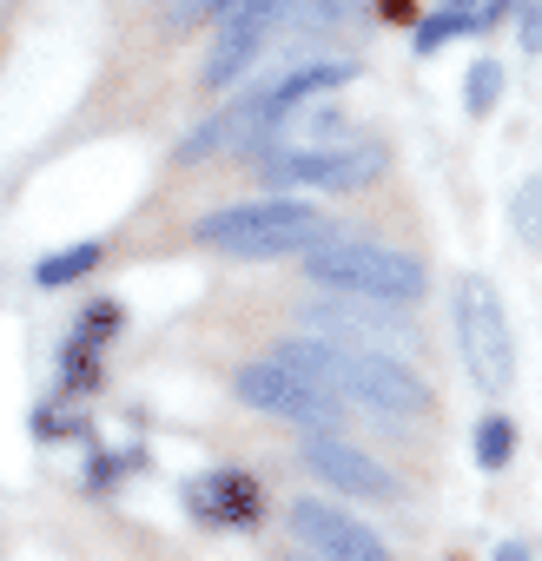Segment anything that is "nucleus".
<instances>
[{
  "label": "nucleus",
  "mask_w": 542,
  "mask_h": 561,
  "mask_svg": "<svg viewBox=\"0 0 542 561\" xmlns=\"http://www.w3.org/2000/svg\"><path fill=\"white\" fill-rule=\"evenodd\" d=\"M318 238H331V218L318 205H298V198H279L271 192L264 205H225V211H205L199 218V244L225 251V257H305Z\"/></svg>",
  "instance_id": "f03ea898"
},
{
  "label": "nucleus",
  "mask_w": 542,
  "mask_h": 561,
  "mask_svg": "<svg viewBox=\"0 0 542 561\" xmlns=\"http://www.w3.org/2000/svg\"><path fill=\"white\" fill-rule=\"evenodd\" d=\"M100 264V244L87 238V244H67V251H47L41 264H34V285L41 291H60V285H74V277H87Z\"/></svg>",
  "instance_id": "4468645a"
},
{
  "label": "nucleus",
  "mask_w": 542,
  "mask_h": 561,
  "mask_svg": "<svg viewBox=\"0 0 542 561\" xmlns=\"http://www.w3.org/2000/svg\"><path fill=\"white\" fill-rule=\"evenodd\" d=\"M509 456H516V423L509 416H483L476 423V462L483 469H503Z\"/></svg>",
  "instance_id": "2eb2a0df"
},
{
  "label": "nucleus",
  "mask_w": 542,
  "mask_h": 561,
  "mask_svg": "<svg viewBox=\"0 0 542 561\" xmlns=\"http://www.w3.org/2000/svg\"><path fill=\"white\" fill-rule=\"evenodd\" d=\"M522 54H542V0H522Z\"/></svg>",
  "instance_id": "6ab92c4d"
},
{
  "label": "nucleus",
  "mask_w": 542,
  "mask_h": 561,
  "mask_svg": "<svg viewBox=\"0 0 542 561\" xmlns=\"http://www.w3.org/2000/svg\"><path fill=\"white\" fill-rule=\"evenodd\" d=\"M271 364H285V370H298L305 383L345 397V364H351V351L331 344V337H285L279 351H271Z\"/></svg>",
  "instance_id": "9b49d317"
},
{
  "label": "nucleus",
  "mask_w": 542,
  "mask_h": 561,
  "mask_svg": "<svg viewBox=\"0 0 542 561\" xmlns=\"http://www.w3.org/2000/svg\"><path fill=\"white\" fill-rule=\"evenodd\" d=\"M404 305H371V311H351V298L345 305H312L305 311V324H318V331H358V337H391V344H410V318H397Z\"/></svg>",
  "instance_id": "f8f14e48"
},
{
  "label": "nucleus",
  "mask_w": 542,
  "mask_h": 561,
  "mask_svg": "<svg viewBox=\"0 0 542 561\" xmlns=\"http://www.w3.org/2000/svg\"><path fill=\"white\" fill-rule=\"evenodd\" d=\"M509 218H516V238H522L529 251H542V179H529V185L516 192Z\"/></svg>",
  "instance_id": "f3484780"
},
{
  "label": "nucleus",
  "mask_w": 542,
  "mask_h": 561,
  "mask_svg": "<svg viewBox=\"0 0 542 561\" xmlns=\"http://www.w3.org/2000/svg\"><path fill=\"white\" fill-rule=\"evenodd\" d=\"M489 561H535V554H529V541H496Z\"/></svg>",
  "instance_id": "412c9836"
},
{
  "label": "nucleus",
  "mask_w": 542,
  "mask_h": 561,
  "mask_svg": "<svg viewBox=\"0 0 542 561\" xmlns=\"http://www.w3.org/2000/svg\"><path fill=\"white\" fill-rule=\"evenodd\" d=\"M456 344H463V364L483 390H509L516 383V331L503 318V298L483 271H463L456 277Z\"/></svg>",
  "instance_id": "7ed1b4c3"
},
{
  "label": "nucleus",
  "mask_w": 542,
  "mask_h": 561,
  "mask_svg": "<svg viewBox=\"0 0 542 561\" xmlns=\"http://www.w3.org/2000/svg\"><path fill=\"white\" fill-rule=\"evenodd\" d=\"M292 535H298L318 561H391L384 535H377L371 522L345 515V508H338V502H325V495L292 502Z\"/></svg>",
  "instance_id": "6e6552de"
},
{
  "label": "nucleus",
  "mask_w": 542,
  "mask_h": 561,
  "mask_svg": "<svg viewBox=\"0 0 542 561\" xmlns=\"http://www.w3.org/2000/svg\"><path fill=\"white\" fill-rule=\"evenodd\" d=\"M232 397H238L245 410L285 416V423H305V430H338V410H345V397L305 383V377L285 370V364H245V370L232 377Z\"/></svg>",
  "instance_id": "39448f33"
},
{
  "label": "nucleus",
  "mask_w": 542,
  "mask_h": 561,
  "mask_svg": "<svg viewBox=\"0 0 542 561\" xmlns=\"http://www.w3.org/2000/svg\"><path fill=\"white\" fill-rule=\"evenodd\" d=\"M305 271H312V285L358 298V305H417L430 291V271L410 251H391L371 238H338V231L305 251Z\"/></svg>",
  "instance_id": "f257e3e1"
},
{
  "label": "nucleus",
  "mask_w": 542,
  "mask_h": 561,
  "mask_svg": "<svg viewBox=\"0 0 542 561\" xmlns=\"http://www.w3.org/2000/svg\"><path fill=\"white\" fill-rule=\"evenodd\" d=\"M384 172V146L358 139V146H271L258 179L271 192H292V185H312V192H358Z\"/></svg>",
  "instance_id": "20e7f679"
},
{
  "label": "nucleus",
  "mask_w": 542,
  "mask_h": 561,
  "mask_svg": "<svg viewBox=\"0 0 542 561\" xmlns=\"http://www.w3.org/2000/svg\"><path fill=\"white\" fill-rule=\"evenodd\" d=\"M345 397L351 403H364L371 416H391V423H417V416H430V383L410 370V364H397V357H384V351H351V364H345Z\"/></svg>",
  "instance_id": "423d86ee"
},
{
  "label": "nucleus",
  "mask_w": 542,
  "mask_h": 561,
  "mask_svg": "<svg viewBox=\"0 0 542 561\" xmlns=\"http://www.w3.org/2000/svg\"><path fill=\"white\" fill-rule=\"evenodd\" d=\"M351 8H364V0H312V8L298 14V27L318 34V27H351V21H364V14H351Z\"/></svg>",
  "instance_id": "a211bd4d"
},
{
  "label": "nucleus",
  "mask_w": 542,
  "mask_h": 561,
  "mask_svg": "<svg viewBox=\"0 0 542 561\" xmlns=\"http://www.w3.org/2000/svg\"><path fill=\"white\" fill-rule=\"evenodd\" d=\"M218 21H225V27H218V54H212V67H205V87H212V93L251 73V60L271 47V34L292 21V0H232Z\"/></svg>",
  "instance_id": "0eeeda50"
},
{
  "label": "nucleus",
  "mask_w": 542,
  "mask_h": 561,
  "mask_svg": "<svg viewBox=\"0 0 542 561\" xmlns=\"http://www.w3.org/2000/svg\"><path fill=\"white\" fill-rule=\"evenodd\" d=\"M384 21H417V0H377Z\"/></svg>",
  "instance_id": "aec40b11"
},
{
  "label": "nucleus",
  "mask_w": 542,
  "mask_h": 561,
  "mask_svg": "<svg viewBox=\"0 0 542 561\" xmlns=\"http://www.w3.org/2000/svg\"><path fill=\"white\" fill-rule=\"evenodd\" d=\"M305 469L318 476V482H331L338 495H358V502H384V495H397V476L384 469V462H371L358 443H345V436H312L305 443Z\"/></svg>",
  "instance_id": "1a4fd4ad"
},
{
  "label": "nucleus",
  "mask_w": 542,
  "mask_h": 561,
  "mask_svg": "<svg viewBox=\"0 0 542 561\" xmlns=\"http://www.w3.org/2000/svg\"><path fill=\"white\" fill-rule=\"evenodd\" d=\"M496 100H503V67H496V60H476V67H470V80H463V106L483 119Z\"/></svg>",
  "instance_id": "dca6fc26"
},
{
  "label": "nucleus",
  "mask_w": 542,
  "mask_h": 561,
  "mask_svg": "<svg viewBox=\"0 0 542 561\" xmlns=\"http://www.w3.org/2000/svg\"><path fill=\"white\" fill-rule=\"evenodd\" d=\"M185 508L212 528H245L258 522V482L245 469H225V476H192L185 482Z\"/></svg>",
  "instance_id": "9d476101"
},
{
  "label": "nucleus",
  "mask_w": 542,
  "mask_h": 561,
  "mask_svg": "<svg viewBox=\"0 0 542 561\" xmlns=\"http://www.w3.org/2000/svg\"><path fill=\"white\" fill-rule=\"evenodd\" d=\"M509 14V0H489V8H470V14H437V21H417V54H437L443 41H456V34H476V27H496Z\"/></svg>",
  "instance_id": "ddd939ff"
},
{
  "label": "nucleus",
  "mask_w": 542,
  "mask_h": 561,
  "mask_svg": "<svg viewBox=\"0 0 542 561\" xmlns=\"http://www.w3.org/2000/svg\"><path fill=\"white\" fill-rule=\"evenodd\" d=\"M292 561H312V554H292Z\"/></svg>",
  "instance_id": "4be33fe9"
}]
</instances>
